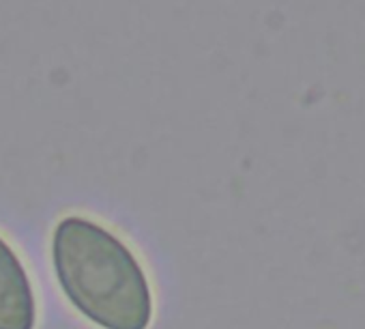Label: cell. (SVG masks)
Wrapping results in <instances>:
<instances>
[{
    "mask_svg": "<svg viewBox=\"0 0 365 329\" xmlns=\"http://www.w3.org/2000/svg\"><path fill=\"white\" fill-rule=\"evenodd\" d=\"M50 256L67 301L99 329H148L155 299L135 252L108 226L65 216L52 233Z\"/></svg>",
    "mask_w": 365,
    "mask_h": 329,
    "instance_id": "cell-1",
    "label": "cell"
},
{
    "mask_svg": "<svg viewBox=\"0 0 365 329\" xmlns=\"http://www.w3.org/2000/svg\"><path fill=\"white\" fill-rule=\"evenodd\" d=\"M37 295L11 243L0 235V329H35Z\"/></svg>",
    "mask_w": 365,
    "mask_h": 329,
    "instance_id": "cell-2",
    "label": "cell"
}]
</instances>
